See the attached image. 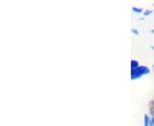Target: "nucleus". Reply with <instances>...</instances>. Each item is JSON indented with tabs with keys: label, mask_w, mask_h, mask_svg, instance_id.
<instances>
[{
	"label": "nucleus",
	"mask_w": 154,
	"mask_h": 126,
	"mask_svg": "<svg viewBox=\"0 0 154 126\" xmlns=\"http://www.w3.org/2000/svg\"><path fill=\"white\" fill-rule=\"evenodd\" d=\"M150 68L146 66H140L135 69L131 70V79L136 80L138 78H140L143 75H147L150 73Z\"/></svg>",
	"instance_id": "f257e3e1"
},
{
	"label": "nucleus",
	"mask_w": 154,
	"mask_h": 126,
	"mask_svg": "<svg viewBox=\"0 0 154 126\" xmlns=\"http://www.w3.org/2000/svg\"><path fill=\"white\" fill-rule=\"evenodd\" d=\"M150 125H151V119L149 116L146 114L144 116V126H150Z\"/></svg>",
	"instance_id": "f03ea898"
},
{
	"label": "nucleus",
	"mask_w": 154,
	"mask_h": 126,
	"mask_svg": "<svg viewBox=\"0 0 154 126\" xmlns=\"http://www.w3.org/2000/svg\"><path fill=\"white\" fill-rule=\"evenodd\" d=\"M139 66H140V65H139V62H138L137 60H131V67H132V70L133 69L137 68V67H139Z\"/></svg>",
	"instance_id": "7ed1b4c3"
},
{
	"label": "nucleus",
	"mask_w": 154,
	"mask_h": 126,
	"mask_svg": "<svg viewBox=\"0 0 154 126\" xmlns=\"http://www.w3.org/2000/svg\"><path fill=\"white\" fill-rule=\"evenodd\" d=\"M133 11L134 12H135V13H137V14H140V13H142L143 12V10L141 9V8H136V7H133Z\"/></svg>",
	"instance_id": "20e7f679"
},
{
	"label": "nucleus",
	"mask_w": 154,
	"mask_h": 126,
	"mask_svg": "<svg viewBox=\"0 0 154 126\" xmlns=\"http://www.w3.org/2000/svg\"><path fill=\"white\" fill-rule=\"evenodd\" d=\"M152 14V10H146L144 11L143 16L145 17L149 16H151Z\"/></svg>",
	"instance_id": "39448f33"
},
{
	"label": "nucleus",
	"mask_w": 154,
	"mask_h": 126,
	"mask_svg": "<svg viewBox=\"0 0 154 126\" xmlns=\"http://www.w3.org/2000/svg\"><path fill=\"white\" fill-rule=\"evenodd\" d=\"M131 32H132L133 34H134V35H136V36L140 34V32L138 31L137 29H135V28H134V29H132V31H131Z\"/></svg>",
	"instance_id": "423d86ee"
},
{
	"label": "nucleus",
	"mask_w": 154,
	"mask_h": 126,
	"mask_svg": "<svg viewBox=\"0 0 154 126\" xmlns=\"http://www.w3.org/2000/svg\"><path fill=\"white\" fill-rule=\"evenodd\" d=\"M152 125L154 126V117H152Z\"/></svg>",
	"instance_id": "0eeeda50"
},
{
	"label": "nucleus",
	"mask_w": 154,
	"mask_h": 126,
	"mask_svg": "<svg viewBox=\"0 0 154 126\" xmlns=\"http://www.w3.org/2000/svg\"><path fill=\"white\" fill-rule=\"evenodd\" d=\"M151 33H154V29H152V30L151 31Z\"/></svg>",
	"instance_id": "6e6552de"
},
{
	"label": "nucleus",
	"mask_w": 154,
	"mask_h": 126,
	"mask_svg": "<svg viewBox=\"0 0 154 126\" xmlns=\"http://www.w3.org/2000/svg\"><path fill=\"white\" fill-rule=\"evenodd\" d=\"M152 70H153V71H154V64H153V65H152Z\"/></svg>",
	"instance_id": "1a4fd4ad"
},
{
	"label": "nucleus",
	"mask_w": 154,
	"mask_h": 126,
	"mask_svg": "<svg viewBox=\"0 0 154 126\" xmlns=\"http://www.w3.org/2000/svg\"><path fill=\"white\" fill-rule=\"evenodd\" d=\"M152 49L154 50V46H152Z\"/></svg>",
	"instance_id": "9d476101"
},
{
	"label": "nucleus",
	"mask_w": 154,
	"mask_h": 126,
	"mask_svg": "<svg viewBox=\"0 0 154 126\" xmlns=\"http://www.w3.org/2000/svg\"><path fill=\"white\" fill-rule=\"evenodd\" d=\"M153 6H154V3H153Z\"/></svg>",
	"instance_id": "9b49d317"
}]
</instances>
